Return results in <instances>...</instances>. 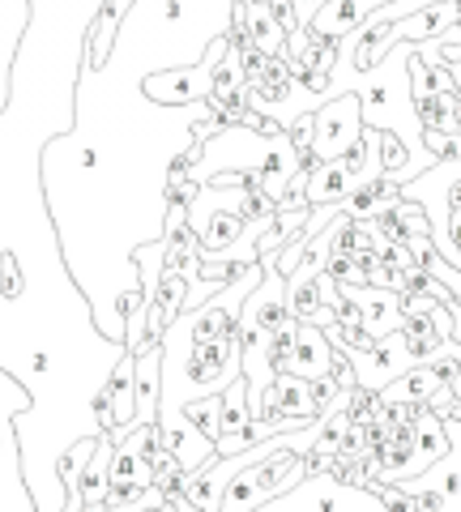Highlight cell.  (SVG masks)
<instances>
[{
	"label": "cell",
	"instance_id": "cell-7",
	"mask_svg": "<svg viewBox=\"0 0 461 512\" xmlns=\"http://www.w3.org/2000/svg\"><path fill=\"white\" fill-rule=\"evenodd\" d=\"M333 367H338V350H333L329 333H325V329H316V325H299L295 346L274 363V372H278V376H295V380L316 384V380H329V376H333Z\"/></svg>",
	"mask_w": 461,
	"mask_h": 512
},
{
	"label": "cell",
	"instance_id": "cell-13",
	"mask_svg": "<svg viewBox=\"0 0 461 512\" xmlns=\"http://www.w3.org/2000/svg\"><path fill=\"white\" fill-rule=\"evenodd\" d=\"M333 0H291V9H295V30L299 35H308L312 22L321 18V9H329Z\"/></svg>",
	"mask_w": 461,
	"mask_h": 512
},
{
	"label": "cell",
	"instance_id": "cell-5",
	"mask_svg": "<svg viewBox=\"0 0 461 512\" xmlns=\"http://www.w3.org/2000/svg\"><path fill=\"white\" fill-rule=\"evenodd\" d=\"M363 141V103L359 94H342V99L325 103L312 116V163H338L351 158Z\"/></svg>",
	"mask_w": 461,
	"mask_h": 512
},
{
	"label": "cell",
	"instance_id": "cell-9",
	"mask_svg": "<svg viewBox=\"0 0 461 512\" xmlns=\"http://www.w3.org/2000/svg\"><path fill=\"white\" fill-rule=\"evenodd\" d=\"M325 406L316 397V384L295 380V376H278L265 393V419H321Z\"/></svg>",
	"mask_w": 461,
	"mask_h": 512
},
{
	"label": "cell",
	"instance_id": "cell-8",
	"mask_svg": "<svg viewBox=\"0 0 461 512\" xmlns=\"http://www.w3.org/2000/svg\"><path fill=\"white\" fill-rule=\"evenodd\" d=\"M235 43L252 47V52H261L265 60H286V30L274 22V13L261 0H235V30H231Z\"/></svg>",
	"mask_w": 461,
	"mask_h": 512
},
{
	"label": "cell",
	"instance_id": "cell-3",
	"mask_svg": "<svg viewBox=\"0 0 461 512\" xmlns=\"http://www.w3.org/2000/svg\"><path fill=\"white\" fill-rule=\"evenodd\" d=\"M338 355L355 367V384L363 393H385V389H393L402 376H410L415 367L423 363V355L415 350V342L406 338V333H393V338H385V342H376L372 350H351V346H333Z\"/></svg>",
	"mask_w": 461,
	"mask_h": 512
},
{
	"label": "cell",
	"instance_id": "cell-4",
	"mask_svg": "<svg viewBox=\"0 0 461 512\" xmlns=\"http://www.w3.org/2000/svg\"><path fill=\"white\" fill-rule=\"evenodd\" d=\"M444 431H449V453L419 478L393 483L397 491L415 495L423 512H461V419H444Z\"/></svg>",
	"mask_w": 461,
	"mask_h": 512
},
{
	"label": "cell",
	"instance_id": "cell-11",
	"mask_svg": "<svg viewBox=\"0 0 461 512\" xmlns=\"http://www.w3.org/2000/svg\"><path fill=\"white\" fill-rule=\"evenodd\" d=\"M30 410V389L22 380H9L0 367V427H13Z\"/></svg>",
	"mask_w": 461,
	"mask_h": 512
},
{
	"label": "cell",
	"instance_id": "cell-6",
	"mask_svg": "<svg viewBox=\"0 0 461 512\" xmlns=\"http://www.w3.org/2000/svg\"><path fill=\"white\" fill-rule=\"evenodd\" d=\"M338 291L359 312V325L372 342H385L406 329V308L397 291H385V286H338Z\"/></svg>",
	"mask_w": 461,
	"mask_h": 512
},
{
	"label": "cell",
	"instance_id": "cell-10",
	"mask_svg": "<svg viewBox=\"0 0 461 512\" xmlns=\"http://www.w3.org/2000/svg\"><path fill=\"white\" fill-rule=\"evenodd\" d=\"M423 367H432V372L449 384L453 389V397L461 402V342H444V346H436L432 355H423Z\"/></svg>",
	"mask_w": 461,
	"mask_h": 512
},
{
	"label": "cell",
	"instance_id": "cell-1",
	"mask_svg": "<svg viewBox=\"0 0 461 512\" xmlns=\"http://www.w3.org/2000/svg\"><path fill=\"white\" fill-rule=\"evenodd\" d=\"M312 474V461L291 453V448H282V453L257 461L252 470H244L235 483L227 487V500H222L218 512H257L265 504H274L278 495L295 491L304 478Z\"/></svg>",
	"mask_w": 461,
	"mask_h": 512
},
{
	"label": "cell",
	"instance_id": "cell-12",
	"mask_svg": "<svg viewBox=\"0 0 461 512\" xmlns=\"http://www.w3.org/2000/svg\"><path fill=\"white\" fill-rule=\"evenodd\" d=\"M184 414L197 423L201 436L214 440V448H218V436H222V397H205V402H193Z\"/></svg>",
	"mask_w": 461,
	"mask_h": 512
},
{
	"label": "cell",
	"instance_id": "cell-14",
	"mask_svg": "<svg viewBox=\"0 0 461 512\" xmlns=\"http://www.w3.org/2000/svg\"><path fill=\"white\" fill-rule=\"evenodd\" d=\"M449 419H461V402H457V406H453V414H449Z\"/></svg>",
	"mask_w": 461,
	"mask_h": 512
},
{
	"label": "cell",
	"instance_id": "cell-2",
	"mask_svg": "<svg viewBox=\"0 0 461 512\" xmlns=\"http://www.w3.org/2000/svg\"><path fill=\"white\" fill-rule=\"evenodd\" d=\"M231 52V39H214L210 52L201 56V64L193 69H163V73H146L141 82V94L154 103V107H193V103H210L214 99V82H218V69Z\"/></svg>",
	"mask_w": 461,
	"mask_h": 512
}]
</instances>
